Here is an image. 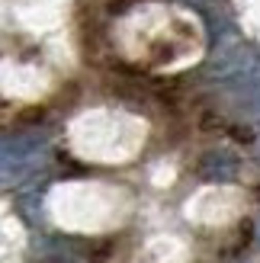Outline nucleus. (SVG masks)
Masks as SVG:
<instances>
[]
</instances>
